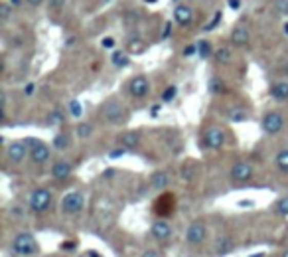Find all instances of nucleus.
I'll return each mask as SVG.
<instances>
[{"mask_svg": "<svg viewBox=\"0 0 288 257\" xmlns=\"http://www.w3.org/2000/svg\"><path fill=\"white\" fill-rule=\"evenodd\" d=\"M101 117H103V121H107L111 125H123L128 121V111L117 97H111L101 105Z\"/></svg>", "mask_w": 288, "mask_h": 257, "instance_id": "f257e3e1", "label": "nucleus"}, {"mask_svg": "<svg viewBox=\"0 0 288 257\" xmlns=\"http://www.w3.org/2000/svg\"><path fill=\"white\" fill-rule=\"evenodd\" d=\"M12 251L20 257H32L40 251V245L36 242V237L28 231H22V233H16L12 240Z\"/></svg>", "mask_w": 288, "mask_h": 257, "instance_id": "f03ea898", "label": "nucleus"}, {"mask_svg": "<svg viewBox=\"0 0 288 257\" xmlns=\"http://www.w3.org/2000/svg\"><path fill=\"white\" fill-rule=\"evenodd\" d=\"M51 202H53V194L48 188H36L30 192V198H28V208L32 214H46L51 208Z\"/></svg>", "mask_w": 288, "mask_h": 257, "instance_id": "7ed1b4c3", "label": "nucleus"}, {"mask_svg": "<svg viewBox=\"0 0 288 257\" xmlns=\"http://www.w3.org/2000/svg\"><path fill=\"white\" fill-rule=\"evenodd\" d=\"M83 208H85V194L79 192V190L67 192L62 198V204H60V210L65 216H77Z\"/></svg>", "mask_w": 288, "mask_h": 257, "instance_id": "20e7f679", "label": "nucleus"}, {"mask_svg": "<svg viewBox=\"0 0 288 257\" xmlns=\"http://www.w3.org/2000/svg\"><path fill=\"white\" fill-rule=\"evenodd\" d=\"M28 146H30V160L38 167H44L48 164L51 158V149L48 142L40 141V139H32L28 141Z\"/></svg>", "mask_w": 288, "mask_h": 257, "instance_id": "39448f33", "label": "nucleus"}, {"mask_svg": "<svg viewBox=\"0 0 288 257\" xmlns=\"http://www.w3.org/2000/svg\"><path fill=\"white\" fill-rule=\"evenodd\" d=\"M225 131L221 127H207L203 131V149L209 151H219L225 146Z\"/></svg>", "mask_w": 288, "mask_h": 257, "instance_id": "423d86ee", "label": "nucleus"}, {"mask_svg": "<svg viewBox=\"0 0 288 257\" xmlns=\"http://www.w3.org/2000/svg\"><path fill=\"white\" fill-rule=\"evenodd\" d=\"M261 128H263L266 135H271V137L282 133V128H284V117H282V113H278V111H266L263 115V121H261Z\"/></svg>", "mask_w": 288, "mask_h": 257, "instance_id": "0eeeda50", "label": "nucleus"}, {"mask_svg": "<svg viewBox=\"0 0 288 257\" xmlns=\"http://www.w3.org/2000/svg\"><path fill=\"white\" fill-rule=\"evenodd\" d=\"M26 156H30V146H28V142L12 141L6 146V158H8V162L20 164V162H24Z\"/></svg>", "mask_w": 288, "mask_h": 257, "instance_id": "6e6552de", "label": "nucleus"}, {"mask_svg": "<svg viewBox=\"0 0 288 257\" xmlns=\"http://www.w3.org/2000/svg\"><path fill=\"white\" fill-rule=\"evenodd\" d=\"M207 240V228L203 222H194L186 230V242L189 245H201Z\"/></svg>", "mask_w": 288, "mask_h": 257, "instance_id": "1a4fd4ad", "label": "nucleus"}, {"mask_svg": "<svg viewBox=\"0 0 288 257\" xmlns=\"http://www.w3.org/2000/svg\"><path fill=\"white\" fill-rule=\"evenodd\" d=\"M128 93L135 99H144L150 93V81L144 76H137L128 81Z\"/></svg>", "mask_w": 288, "mask_h": 257, "instance_id": "9d476101", "label": "nucleus"}, {"mask_svg": "<svg viewBox=\"0 0 288 257\" xmlns=\"http://www.w3.org/2000/svg\"><path fill=\"white\" fill-rule=\"evenodd\" d=\"M253 174H255V170L251 167L249 162H245V160H237L233 167H231V172H229V176L233 182H249L253 178Z\"/></svg>", "mask_w": 288, "mask_h": 257, "instance_id": "9b49d317", "label": "nucleus"}, {"mask_svg": "<svg viewBox=\"0 0 288 257\" xmlns=\"http://www.w3.org/2000/svg\"><path fill=\"white\" fill-rule=\"evenodd\" d=\"M150 233L154 240H158V242H168L170 237H172V226H170V222L168 219H154L150 226Z\"/></svg>", "mask_w": 288, "mask_h": 257, "instance_id": "f8f14e48", "label": "nucleus"}, {"mask_svg": "<svg viewBox=\"0 0 288 257\" xmlns=\"http://www.w3.org/2000/svg\"><path fill=\"white\" fill-rule=\"evenodd\" d=\"M71 172H73V167H71V162L69 160H55L53 164H51V178L53 180H65L71 176Z\"/></svg>", "mask_w": 288, "mask_h": 257, "instance_id": "ddd939ff", "label": "nucleus"}, {"mask_svg": "<svg viewBox=\"0 0 288 257\" xmlns=\"http://www.w3.org/2000/svg\"><path fill=\"white\" fill-rule=\"evenodd\" d=\"M174 20L178 26H189L194 22V10L189 8L188 4H178L174 8Z\"/></svg>", "mask_w": 288, "mask_h": 257, "instance_id": "4468645a", "label": "nucleus"}, {"mask_svg": "<svg viewBox=\"0 0 288 257\" xmlns=\"http://www.w3.org/2000/svg\"><path fill=\"white\" fill-rule=\"evenodd\" d=\"M271 95L276 101H288V79H276L271 85Z\"/></svg>", "mask_w": 288, "mask_h": 257, "instance_id": "2eb2a0df", "label": "nucleus"}, {"mask_svg": "<svg viewBox=\"0 0 288 257\" xmlns=\"http://www.w3.org/2000/svg\"><path fill=\"white\" fill-rule=\"evenodd\" d=\"M231 42H233V46H237V48H245L251 42V32L245 26H237V28L233 30V34H231Z\"/></svg>", "mask_w": 288, "mask_h": 257, "instance_id": "dca6fc26", "label": "nucleus"}, {"mask_svg": "<svg viewBox=\"0 0 288 257\" xmlns=\"http://www.w3.org/2000/svg\"><path fill=\"white\" fill-rule=\"evenodd\" d=\"M138 144H140V133L138 131H126L125 135L121 137V146L123 149H137Z\"/></svg>", "mask_w": 288, "mask_h": 257, "instance_id": "f3484780", "label": "nucleus"}, {"mask_svg": "<svg viewBox=\"0 0 288 257\" xmlns=\"http://www.w3.org/2000/svg\"><path fill=\"white\" fill-rule=\"evenodd\" d=\"M168 184H170V176H168V172H156V174H152L150 178V186L156 190V192H162L168 188Z\"/></svg>", "mask_w": 288, "mask_h": 257, "instance_id": "a211bd4d", "label": "nucleus"}, {"mask_svg": "<svg viewBox=\"0 0 288 257\" xmlns=\"http://www.w3.org/2000/svg\"><path fill=\"white\" fill-rule=\"evenodd\" d=\"M51 146L55 149V151H67L69 146H71V135L69 133H60V135H55L53 137V141H51Z\"/></svg>", "mask_w": 288, "mask_h": 257, "instance_id": "6ab92c4d", "label": "nucleus"}, {"mask_svg": "<svg viewBox=\"0 0 288 257\" xmlns=\"http://www.w3.org/2000/svg\"><path fill=\"white\" fill-rule=\"evenodd\" d=\"M231 249H233V240H231L229 235H219L217 242H215V251H217L219 255H225Z\"/></svg>", "mask_w": 288, "mask_h": 257, "instance_id": "aec40b11", "label": "nucleus"}, {"mask_svg": "<svg viewBox=\"0 0 288 257\" xmlns=\"http://www.w3.org/2000/svg\"><path fill=\"white\" fill-rule=\"evenodd\" d=\"M196 174H198V167H196V162L194 160H188V162H184V167L180 170V176L189 182V180L196 178Z\"/></svg>", "mask_w": 288, "mask_h": 257, "instance_id": "412c9836", "label": "nucleus"}, {"mask_svg": "<svg viewBox=\"0 0 288 257\" xmlns=\"http://www.w3.org/2000/svg\"><path fill=\"white\" fill-rule=\"evenodd\" d=\"M128 56H126V51L123 50H114L113 56H111V64L114 65V67H126L128 65Z\"/></svg>", "mask_w": 288, "mask_h": 257, "instance_id": "4be33fe9", "label": "nucleus"}, {"mask_svg": "<svg viewBox=\"0 0 288 257\" xmlns=\"http://www.w3.org/2000/svg\"><path fill=\"white\" fill-rule=\"evenodd\" d=\"M209 91L213 95H223V93H227V83L219 77H213L209 81Z\"/></svg>", "mask_w": 288, "mask_h": 257, "instance_id": "5701e85b", "label": "nucleus"}, {"mask_svg": "<svg viewBox=\"0 0 288 257\" xmlns=\"http://www.w3.org/2000/svg\"><path fill=\"white\" fill-rule=\"evenodd\" d=\"M275 162H276V168H278L280 172L288 174V149H284V151H280V153L276 154Z\"/></svg>", "mask_w": 288, "mask_h": 257, "instance_id": "b1692460", "label": "nucleus"}, {"mask_svg": "<svg viewBox=\"0 0 288 257\" xmlns=\"http://www.w3.org/2000/svg\"><path fill=\"white\" fill-rule=\"evenodd\" d=\"M227 117H229L231 123H241V121L247 119V111H245V109H237V107H231V109L227 111Z\"/></svg>", "mask_w": 288, "mask_h": 257, "instance_id": "393cba45", "label": "nucleus"}, {"mask_svg": "<svg viewBox=\"0 0 288 257\" xmlns=\"http://www.w3.org/2000/svg\"><path fill=\"white\" fill-rule=\"evenodd\" d=\"M213 58H215V62H217V64L225 65V64L231 62V50H229V48H219V50H215Z\"/></svg>", "mask_w": 288, "mask_h": 257, "instance_id": "a878e982", "label": "nucleus"}, {"mask_svg": "<svg viewBox=\"0 0 288 257\" xmlns=\"http://www.w3.org/2000/svg\"><path fill=\"white\" fill-rule=\"evenodd\" d=\"M93 131H95V127H93L91 123H79L75 128V135L79 139H89V137L93 135Z\"/></svg>", "mask_w": 288, "mask_h": 257, "instance_id": "bb28decb", "label": "nucleus"}, {"mask_svg": "<svg viewBox=\"0 0 288 257\" xmlns=\"http://www.w3.org/2000/svg\"><path fill=\"white\" fill-rule=\"evenodd\" d=\"M215 51L212 50V44L209 42H200L198 44V56L203 58V60H207V58H212Z\"/></svg>", "mask_w": 288, "mask_h": 257, "instance_id": "cd10ccee", "label": "nucleus"}, {"mask_svg": "<svg viewBox=\"0 0 288 257\" xmlns=\"http://www.w3.org/2000/svg\"><path fill=\"white\" fill-rule=\"evenodd\" d=\"M275 210H276V214H278V216H284V218H288V196L280 198V200L276 202Z\"/></svg>", "mask_w": 288, "mask_h": 257, "instance_id": "c85d7f7f", "label": "nucleus"}, {"mask_svg": "<svg viewBox=\"0 0 288 257\" xmlns=\"http://www.w3.org/2000/svg\"><path fill=\"white\" fill-rule=\"evenodd\" d=\"M69 115L75 117V119H79V117L83 115V105L77 101V99L69 101Z\"/></svg>", "mask_w": 288, "mask_h": 257, "instance_id": "c756f323", "label": "nucleus"}, {"mask_svg": "<svg viewBox=\"0 0 288 257\" xmlns=\"http://www.w3.org/2000/svg\"><path fill=\"white\" fill-rule=\"evenodd\" d=\"M176 95H178V87H176V85H168V87L164 89V93H162V101L164 103L174 101Z\"/></svg>", "mask_w": 288, "mask_h": 257, "instance_id": "7c9ffc66", "label": "nucleus"}, {"mask_svg": "<svg viewBox=\"0 0 288 257\" xmlns=\"http://www.w3.org/2000/svg\"><path fill=\"white\" fill-rule=\"evenodd\" d=\"M63 121H65L63 111H53V113L48 115V125H62Z\"/></svg>", "mask_w": 288, "mask_h": 257, "instance_id": "2f4dec72", "label": "nucleus"}, {"mask_svg": "<svg viewBox=\"0 0 288 257\" xmlns=\"http://www.w3.org/2000/svg\"><path fill=\"white\" fill-rule=\"evenodd\" d=\"M10 8H12V4H10V2H2V4H0V20H4V22H6V20L10 18V12H12Z\"/></svg>", "mask_w": 288, "mask_h": 257, "instance_id": "473e14b6", "label": "nucleus"}, {"mask_svg": "<svg viewBox=\"0 0 288 257\" xmlns=\"http://www.w3.org/2000/svg\"><path fill=\"white\" fill-rule=\"evenodd\" d=\"M275 8L280 14H288V0H276V2H275Z\"/></svg>", "mask_w": 288, "mask_h": 257, "instance_id": "72a5a7b5", "label": "nucleus"}, {"mask_svg": "<svg viewBox=\"0 0 288 257\" xmlns=\"http://www.w3.org/2000/svg\"><path fill=\"white\" fill-rule=\"evenodd\" d=\"M219 20H221V12H215V16L212 18V22H209V24H205V28H203V30H205V32H209V30H213L215 26L219 24Z\"/></svg>", "mask_w": 288, "mask_h": 257, "instance_id": "f704fd0d", "label": "nucleus"}, {"mask_svg": "<svg viewBox=\"0 0 288 257\" xmlns=\"http://www.w3.org/2000/svg\"><path fill=\"white\" fill-rule=\"evenodd\" d=\"M34 93H36V83H34V81L26 83V87H24V95H26V97H30V95H34Z\"/></svg>", "mask_w": 288, "mask_h": 257, "instance_id": "c9c22d12", "label": "nucleus"}, {"mask_svg": "<svg viewBox=\"0 0 288 257\" xmlns=\"http://www.w3.org/2000/svg\"><path fill=\"white\" fill-rule=\"evenodd\" d=\"M196 53H198V46H194V44L184 48V56H186V58H191V56H196Z\"/></svg>", "mask_w": 288, "mask_h": 257, "instance_id": "e433bc0d", "label": "nucleus"}, {"mask_svg": "<svg viewBox=\"0 0 288 257\" xmlns=\"http://www.w3.org/2000/svg\"><path fill=\"white\" fill-rule=\"evenodd\" d=\"M48 4H50V8H53V10H60V8H63L65 0H48Z\"/></svg>", "mask_w": 288, "mask_h": 257, "instance_id": "4c0bfd02", "label": "nucleus"}, {"mask_svg": "<svg viewBox=\"0 0 288 257\" xmlns=\"http://www.w3.org/2000/svg\"><path fill=\"white\" fill-rule=\"evenodd\" d=\"M101 46H103V48H107V50H109V48H114V38H103Z\"/></svg>", "mask_w": 288, "mask_h": 257, "instance_id": "58836bf2", "label": "nucleus"}, {"mask_svg": "<svg viewBox=\"0 0 288 257\" xmlns=\"http://www.w3.org/2000/svg\"><path fill=\"white\" fill-rule=\"evenodd\" d=\"M140 257H160V253H158L156 249H146Z\"/></svg>", "mask_w": 288, "mask_h": 257, "instance_id": "ea45409f", "label": "nucleus"}, {"mask_svg": "<svg viewBox=\"0 0 288 257\" xmlns=\"http://www.w3.org/2000/svg\"><path fill=\"white\" fill-rule=\"evenodd\" d=\"M227 2H229V8H233V10L241 8V0H227Z\"/></svg>", "mask_w": 288, "mask_h": 257, "instance_id": "a19ab883", "label": "nucleus"}, {"mask_svg": "<svg viewBox=\"0 0 288 257\" xmlns=\"http://www.w3.org/2000/svg\"><path fill=\"white\" fill-rule=\"evenodd\" d=\"M12 216H16V218H22V216H24V212H22V208H20V206L12 208Z\"/></svg>", "mask_w": 288, "mask_h": 257, "instance_id": "79ce46f5", "label": "nucleus"}, {"mask_svg": "<svg viewBox=\"0 0 288 257\" xmlns=\"http://www.w3.org/2000/svg\"><path fill=\"white\" fill-rule=\"evenodd\" d=\"M158 113H160V105H152L150 115H152V117H158Z\"/></svg>", "mask_w": 288, "mask_h": 257, "instance_id": "37998d69", "label": "nucleus"}, {"mask_svg": "<svg viewBox=\"0 0 288 257\" xmlns=\"http://www.w3.org/2000/svg\"><path fill=\"white\" fill-rule=\"evenodd\" d=\"M10 4H12L14 8H18V6H22V0H10Z\"/></svg>", "mask_w": 288, "mask_h": 257, "instance_id": "c03bdc74", "label": "nucleus"}, {"mask_svg": "<svg viewBox=\"0 0 288 257\" xmlns=\"http://www.w3.org/2000/svg\"><path fill=\"white\" fill-rule=\"evenodd\" d=\"M85 255H87V257H101V253H99V251H87Z\"/></svg>", "mask_w": 288, "mask_h": 257, "instance_id": "a18cd8bd", "label": "nucleus"}, {"mask_svg": "<svg viewBox=\"0 0 288 257\" xmlns=\"http://www.w3.org/2000/svg\"><path fill=\"white\" fill-rule=\"evenodd\" d=\"M28 2H30V4H32V6H40V4H42V2H44V0H28Z\"/></svg>", "mask_w": 288, "mask_h": 257, "instance_id": "49530a36", "label": "nucleus"}, {"mask_svg": "<svg viewBox=\"0 0 288 257\" xmlns=\"http://www.w3.org/2000/svg\"><path fill=\"white\" fill-rule=\"evenodd\" d=\"M249 257H266V253H264V251H259V253H253V255H249Z\"/></svg>", "mask_w": 288, "mask_h": 257, "instance_id": "de8ad7c7", "label": "nucleus"}, {"mask_svg": "<svg viewBox=\"0 0 288 257\" xmlns=\"http://www.w3.org/2000/svg\"><path fill=\"white\" fill-rule=\"evenodd\" d=\"M168 32H170V24H166V30H164V38H168Z\"/></svg>", "mask_w": 288, "mask_h": 257, "instance_id": "09e8293b", "label": "nucleus"}, {"mask_svg": "<svg viewBox=\"0 0 288 257\" xmlns=\"http://www.w3.org/2000/svg\"><path fill=\"white\" fill-rule=\"evenodd\" d=\"M280 257H288V249H284V251L280 253Z\"/></svg>", "mask_w": 288, "mask_h": 257, "instance_id": "8fccbe9b", "label": "nucleus"}, {"mask_svg": "<svg viewBox=\"0 0 288 257\" xmlns=\"http://www.w3.org/2000/svg\"><path fill=\"white\" fill-rule=\"evenodd\" d=\"M146 2H148V4H152V2H156V0H146Z\"/></svg>", "mask_w": 288, "mask_h": 257, "instance_id": "3c124183", "label": "nucleus"}, {"mask_svg": "<svg viewBox=\"0 0 288 257\" xmlns=\"http://www.w3.org/2000/svg\"><path fill=\"white\" fill-rule=\"evenodd\" d=\"M286 34H288V24H286Z\"/></svg>", "mask_w": 288, "mask_h": 257, "instance_id": "603ef678", "label": "nucleus"}, {"mask_svg": "<svg viewBox=\"0 0 288 257\" xmlns=\"http://www.w3.org/2000/svg\"><path fill=\"white\" fill-rule=\"evenodd\" d=\"M79 257H87V255H79Z\"/></svg>", "mask_w": 288, "mask_h": 257, "instance_id": "864d4df0", "label": "nucleus"}]
</instances>
